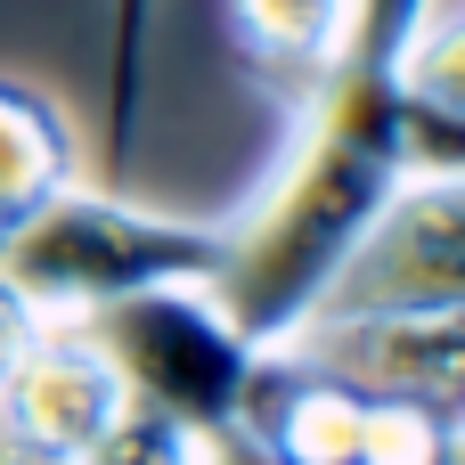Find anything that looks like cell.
Instances as JSON below:
<instances>
[{"instance_id": "cell-1", "label": "cell", "mask_w": 465, "mask_h": 465, "mask_svg": "<svg viewBox=\"0 0 465 465\" xmlns=\"http://www.w3.org/2000/svg\"><path fill=\"white\" fill-rule=\"evenodd\" d=\"M425 172H465V106L417 98L392 65L368 57L319 65L278 172L245 213L221 221L229 253L213 294L262 351H278L319 311L327 278L368 237V221Z\"/></svg>"}, {"instance_id": "cell-4", "label": "cell", "mask_w": 465, "mask_h": 465, "mask_svg": "<svg viewBox=\"0 0 465 465\" xmlns=\"http://www.w3.org/2000/svg\"><path fill=\"white\" fill-rule=\"evenodd\" d=\"M368 311H465V180H409L368 237L343 253L311 319H368Z\"/></svg>"}, {"instance_id": "cell-5", "label": "cell", "mask_w": 465, "mask_h": 465, "mask_svg": "<svg viewBox=\"0 0 465 465\" xmlns=\"http://www.w3.org/2000/svg\"><path fill=\"white\" fill-rule=\"evenodd\" d=\"M123 409H131V384L90 319H49L25 343V360L0 376V441L57 465H82L114 433Z\"/></svg>"}, {"instance_id": "cell-11", "label": "cell", "mask_w": 465, "mask_h": 465, "mask_svg": "<svg viewBox=\"0 0 465 465\" xmlns=\"http://www.w3.org/2000/svg\"><path fill=\"white\" fill-rule=\"evenodd\" d=\"M0 465H57V458H33V450H8L0 441Z\"/></svg>"}, {"instance_id": "cell-12", "label": "cell", "mask_w": 465, "mask_h": 465, "mask_svg": "<svg viewBox=\"0 0 465 465\" xmlns=\"http://www.w3.org/2000/svg\"><path fill=\"white\" fill-rule=\"evenodd\" d=\"M8 229H16V221H8V213H0V245H8Z\"/></svg>"}, {"instance_id": "cell-8", "label": "cell", "mask_w": 465, "mask_h": 465, "mask_svg": "<svg viewBox=\"0 0 465 465\" xmlns=\"http://www.w3.org/2000/svg\"><path fill=\"white\" fill-rule=\"evenodd\" d=\"M237 16V41L278 65V74H319L343 57V33H351V0H229Z\"/></svg>"}, {"instance_id": "cell-10", "label": "cell", "mask_w": 465, "mask_h": 465, "mask_svg": "<svg viewBox=\"0 0 465 465\" xmlns=\"http://www.w3.org/2000/svg\"><path fill=\"white\" fill-rule=\"evenodd\" d=\"M41 327H49V319H41V302H33V294H16V286L0 278V376L25 360V343H33Z\"/></svg>"}, {"instance_id": "cell-13", "label": "cell", "mask_w": 465, "mask_h": 465, "mask_svg": "<svg viewBox=\"0 0 465 465\" xmlns=\"http://www.w3.org/2000/svg\"><path fill=\"white\" fill-rule=\"evenodd\" d=\"M351 8H360V0H351Z\"/></svg>"}, {"instance_id": "cell-6", "label": "cell", "mask_w": 465, "mask_h": 465, "mask_svg": "<svg viewBox=\"0 0 465 465\" xmlns=\"http://www.w3.org/2000/svg\"><path fill=\"white\" fill-rule=\"evenodd\" d=\"M465 311H368V319H302L278 351L343 376L351 392H425V401H458L465 392Z\"/></svg>"}, {"instance_id": "cell-9", "label": "cell", "mask_w": 465, "mask_h": 465, "mask_svg": "<svg viewBox=\"0 0 465 465\" xmlns=\"http://www.w3.org/2000/svg\"><path fill=\"white\" fill-rule=\"evenodd\" d=\"M82 465H204V450H196L188 425H172V417H155V409L131 401V409L114 417V433H106Z\"/></svg>"}, {"instance_id": "cell-2", "label": "cell", "mask_w": 465, "mask_h": 465, "mask_svg": "<svg viewBox=\"0 0 465 465\" xmlns=\"http://www.w3.org/2000/svg\"><path fill=\"white\" fill-rule=\"evenodd\" d=\"M221 253H229L221 221H180V213L65 180L8 229L0 278L16 294H33L41 319H98L155 286H213Z\"/></svg>"}, {"instance_id": "cell-7", "label": "cell", "mask_w": 465, "mask_h": 465, "mask_svg": "<svg viewBox=\"0 0 465 465\" xmlns=\"http://www.w3.org/2000/svg\"><path fill=\"white\" fill-rule=\"evenodd\" d=\"M65 180H74V123L33 82H8L0 74V213L25 221Z\"/></svg>"}, {"instance_id": "cell-3", "label": "cell", "mask_w": 465, "mask_h": 465, "mask_svg": "<svg viewBox=\"0 0 465 465\" xmlns=\"http://www.w3.org/2000/svg\"><path fill=\"white\" fill-rule=\"evenodd\" d=\"M98 343L114 351L123 384L139 409L188 425V433H229L245 425V401L262 384V343L229 319L213 286H155L90 319Z\"/></svg>"}]
</instances>
